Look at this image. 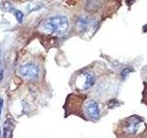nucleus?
<instances>
[{
	"label": "nucleus",
	"mask_w": 147,
	"mask_h": 138,
	"mask_svg": "<svg viewBox=\"0 0 147 138\" xmlns=\"http://www.w3.org/2000/svg\"><path fill=\"white\" fill-rule=\"evenodd\" d=\"M44 30L55 35H62L68 29V20L66 17L56 16L48 18L43 23Z\"/></svg>",
	"instance_id": "obj_1"
},
{
	"label": "nucleus",
	"mask_w": 147,
	"mask_h": 138,
	"mask_svg": "<svg viewBox=\"0 0 147 138\" xmlns=\"http://www.w3.org/2000/svg\"><path fill=\"white\" fill-rule=\"evenodd\" d=\"M18 72L26 79H33L38 76L39 68L34 64H25L20 66Z\"/></svg>",
	"instance_id": "obj_2"
},
{
	"label": "nucleus",
	"mask_w": 147,
	"mask_h": 138,
	"mask_svg": "<svg viewBox=\"0 0 147 138\" xmlns=\"http://www.w3.org/2000/svg\"><path fill=\"white\" fill-rule=\"evenodd\" d=\"M85 112L86 116L92 120H98L100 116V110L98 102L93 99L88 100L85 106Z\"/></svg>",
	"instance_id": "obj_3"
},
{
	"label": "nucleus",
	"mask_w": 147,
	"mask_h": 138,
	"mask_svg": "<svg viewBox=\"0 0 147 138\" xmlns=\"http://www.w3.org/2000/svg\"><path fill=\"white\" fill-rule=\"evenodd\" d=\"M95 76L92 73L86 72L85 74V82L84 85H83V89H88L90 87H92L95 84Z\"/></svg>",
	"instance_id": "obj_4"
},
{
	"label": "nucleus",
	"mask_w": 147,
	"mask_h": 138,
	"mask_svg": "<svg viewBox=\"0 0 147 138\" xmlns=\"http://www.w3.org/2000/svg\"><path fill=\"white\" fill-rule=\"evenodd\" d=\"M140 124V120L138 118H131V121L128 122L127 124V131L130 133H134L137 129H138V126H139Z\"/></svg>",
	"instance_id": "obj_5"
},
{
	"label": "nucleus",
	"mask_w": 147,
	"mask_h": 138,
	"mask_svg": "<svg viewBox=\"0 0 147 138\" xmlns=\"http://www.w3.org/2000/svg\"><path fill=\"white\" fill-rule=\"evenodd\" d=\"M13 124L11 120H7L4 124V136L5 138H12Z\"/></svg>",
	"instance_id": "obj_6"
},
{
	"label": "nucleus",
	"mask_w": 147,
	"mask_h": 138,
	"mask_svg": "<svg viewBox=\"0 0 147 138\" xmlns=\"http://www.w3.org/2000/svg\"><path fill=\"white\" fill-rule=\"evenodd\" d=\"M14 12H15L14 14H15V17L17 18L18 22L21 23L22 20H23V14H22V12H20V10H14Z\"/></svg>",
	"instance_id": "obj_7"
},
{
	"label": "nucleus",
	"mask_w": 147,
	"mask_h": 138,
	"mask_svg": "<svg viewBox=\"0 0 147 138\" xmlns=\"http://www.w3.org/2000/svg\"><path fill=\"white\" fill-rule=\"evenodd\" d=\"M3 104H4V102H3V99H0V114H1V112H2Z\"/></svg>",
	"instance_id": "obj_8"
},
{
	"label": "nucleus",
	"mask_w": 147,
	"mask_h": 138,
	"mask_svg": "<svg viewBox=\"0 0 147 138\" xmlns=\"http://www.w3.org/2000/svg\"><path fill=\"white\" fill-rule=\"evenodd\" d=\"M0 138H1V128H0Z\"/></svg>",
	"instance_id": "obj_9"
},
{
	"label": "nucleus",
	"mask_w": 147,
	"mask_h": 138,
	"mask_svg": "<svg viewBox=\"0 0 147 138\" xmlns=\"http://www.w3.org/2000/svg\"><path fill=\"white\" fill-rule=\"evenodd\" d=\"M146 138H147V136H146Z\"/></svg>",
	"instance_id": "obj_10"
}]
</instances>
